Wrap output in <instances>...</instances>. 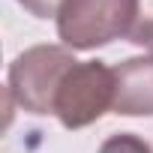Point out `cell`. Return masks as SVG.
<instances>
[{
  "label": "cell",
  "instance_id": "5b68a950",
  "mask_svg": "<svg viewBox=\"0 0 153 153\" xmlns=\"http://www.w3.org/2000/svg\"><path fill=\"white\" fill-rule=\"evenodd\" d=\"M126 39L138 48L153 51V0H135V21Z\"/></svg>",
  "mask_w": 153,
  "mask_h": 153
},
{
  "label": "cell",
  "instance_id": "52a82bcc",
  "mask_svg": "<svg viewBox=\"0 0 153 153\" xmlns=\"http://www.w3.org/2000/svg\"><path fill=\"white\" fill-rule=\"evenodd\" d=\"M18 3L36 18H57V12L66 0H18Z\"/></svg>",
  "mask_w": 153,
  "mask_h": 153
},
{
  "label": "cell",
  "instance_id": "277c9868",
  "mask_svg": "<svg viewBox=\"0 0 153 153\" xmlns=\"http://www.w3.org/2000/svg\"><path fill=\"white\" fill-rule=\"evenodd\" d=\"M114 114L153 117V57H129L114 69Z\"/></svg>",
  "mask_w": 153,
  "mask_h": 153
},
{
  "label": "cell",
  "instance_id": "3957f363",
  "mask_svg": "<svg viewBox=\"0 0 153 153\" xmlns=\"http://www.w3.org/2000/svg\"><path fill=\"white\" fill-rule=\"evenodd\" d=\"M108 108H114V69L102 60H78L57 90L54 117L66 129H84Z\"/></svg>",
  "mask_w": 153,
  "mask_h": 153
},
{
  "label": "cell",
  "instance_id": "6da1fadb",
  "mask_svg": "<svg viewBox=\"0 0 153 153\" xmlns=\"http://www.w3.org/2000/svg\"><path fill=\"white\" fill-rule=\"evenodd\" d=\"M75 63L66 45H33L12 60L6 93L30 114H54L57 90Z\"/></svg>",
  "mask_w": 153,
  "mask_h": 153
},
{
  "label": "cell",
  "instance_id": "8992f818",
  "mask_svg": "<svg viewBox=\"0 0 153 153\" xmlns=\"http://www.w3.org/2000/svg\"><path fill=\"white\" fill-rule=\"evenodd\" d=\"M99 153H153V147L144 138L132 135V132H120V135L105 138L102 147H99Z\"/></svg>",
  "mask_w": 153,
  "mask_h": 153
},
{
  "label": "cell",
  "instance_id": "7a4b0ae2",
  "mask_svg": "<svg viewBox=\"0 0 153 153\" xmlns=\"http://www.w3.org/2000/svg\"><path fill=\"white\" fill-rule=\"evenodd\" d=\"M135 0H66L57 12V33L66 48L90 51L129 36Z\"/></svg>",
  "mask_w": 153,
  "mask_h": 153
}]
</instances>
